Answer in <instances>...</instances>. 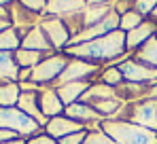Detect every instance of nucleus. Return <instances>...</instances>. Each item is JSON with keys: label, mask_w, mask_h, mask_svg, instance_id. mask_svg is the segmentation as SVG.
<instances>
[{"label": "nucleus", "mask_w": 157, "mask_h": 144, "mask_svg": "<svg viewBox=\"0 0 157 144\" xmlns=\"http://www.w3.org/2000/svg\"><path fill=\"white\" fill-rule=\"evenodd\" d=\"M125 51V34L121 30H115L102 38L68 47V53H72L78 59H115Z\"/></svg>", "instance_id": "obj_1"}, {"label": "nucleus", "mask_w": 157, "mask_h": 144, "mask_svg": "<svg viewBox=\"0 0 157 144\" xmlns=\"http://www.w3.org/2000/svg\"><path fill=\"white\" fill-rule=\"evenodd\" d=\"M102 131L110 136L117 144H157V134L151 129H144L136 123L123 121H104Z\"/></svg>", "instance_id": "obj_2"}, {"label": "nucleus", "mask_w": 157, "mask_h": 144, "mask_svg": "<svg viewBox=\"0 0 157 144\" xmlns=\"http://www.w3.org/2000/svg\"><path fill=\"white\" fill-rule=\"evenodd\" d=\"M38 123L28 117L26 112H21L19 108H0V129H9L15 131L17 136H30L38 131Z\"/></svg>", "instance_id": "obj_3"}, {"label": "nucleus", "mask_w": 157, "mask_h": 144, "mask_svg": "<svg viewBox=\"0 0 157 144\" xmlns=\"http://www.w3.org/2000/svg\"><path fill=\"white\" fill-rule=\"evenodd\" d=\"M68 62L64 55H55V57H47L43 59L38 66L32 68V76L30 81L32 83H47V81H53V78H59L62 72L66 70Z\"/></svg>", "instance_id": "obj_4"}, {"label": "nucleus", "mask_w": 157, "mask_h": 144, "mask_svg": "<svg viewBox=\"0 0 157 144\" xmlns=\"http://www.w3.org/2000/svg\"><path fill=\"white\" fill-rule=\"evenodd\" d=\"M119 21H121V19L117 17V13H110L104 21L91 25V28H87V30H83L81 34H77V36H70V47L83 45V43H89V40H96V38H102V36H106V34L115 32L117 25H119Z\"/></svg>", "instance_id": "obj_5"}, {"label": "nucleus", "mask_w": 157, "mask_h": 144, "mask_svg": "<svg viewBox=\"0 0 157 144\" xmlns=\"http://www.w3.org/2000/svg\"><path fill=\"white\" fill-rule=\"evenodd\" d=\"M132 121L144 129L157 131V102L155 100H147L140 102L132 108Z\"/></svg>", "instance_id": "obj_6"}, {"label": "nucleus", "mask_w": 157, "mask_h": 144, "mask_svg": "<svg viewBox=\"0 0 157 144\" xmlns=\"http://www.w3.org/2000/svg\"><path fill=\"white\" fill-rule=\"evenodd\" d=\"M45 127H47V134H49L51 138H59V140L66 138V136H70V134L85 131L78 121L68 119V117H53V119H49V123H47Z\"/></svg>", "instance_id": "obj_7"}, {"label": "nucleus", "mask_w": 157, "mask_h": 144, "mask_svg": "<svg viewBox=\"0 0 157 144\" xmlns=\"http://www.w3.org/2000/svg\"><path fill=\"white\" fill-rule=\"evenodd\" d=\"M96 66L89 64V62H83V59H75L66 66V70L62 72L59 76V83L66 85V83H75V81H81V78H87L91 74H96Z\"/></svg>", "instance_id": "obj_8"}, {"label": "nucleus", "mask_w": 157, "mask_h": 144, "mask_svg": "<svg viewBox=\"0 0 157 144\" xmlns=\"http://www.w3.org/2000/svg\"><path fill=\"white\" fill-rule=\"evenodd\" d=\"M121 74L130 81H157V70L153 66H144L140 62H123L119 66Z\"/></svg>", "instance_id": "obj_9"}, {"label": "nucleus", "mask_w": 157, "mask_h": 144, "mask_svg": "<svg viewBox=\"0 0 157 144\" xmlns=\"http://www.w3.org/2000/svg\"><path fill=\"white\" fill-rule=\"evenodd\" d=\"M40 28H43L45 36L49 38L51 47H62L70 40V34H68L66 25L62 24V19H45Z\"/></svg>", "instance_id": "obj_10"}, {"label": "nucleus", "mask_w": 157, "mask_h": 144, "mask_svg": "<svg viewBox=\"0 0 157 144\" xmlns=\"http://www.w3.org/2000/svg\"><path fill=\"white\" fill-rule=\"evenodd\" d=\"M17 106H19L21 112H26L28 117H32L38 125H47V123H49L47 117L40 112V102H38V97H36L34 91H26V93H21V96H19V102H17Z\"/></svg>", "instance_id": "obj_11"}, {"label": "nucleus", "mask_w": 157, "mask_h": 144, "mask_svg": "<svg viewBox=\"0 0 157 144\" xmlns=\"http://www.w3.org/2000/svg\"><path fill=\"white\" fill-rule=\"evenodd\" d=\"M21 49H28V51H47V49H51V43L45 36L43 28L34 25V28L28 30V34L21 38Z\"/></svg>", "instance_id": "obj_12"}, {"label": "nucleus", "mask_w": 157, "mask_h": 144, "mask_svg": "<svg viewBox=\"0 0 157 144\" xmlns=\"http://www.w3.org/2000/svg\"><path fill=\"white\" fill-rule=\"evenodd\" d=\"M38 102H40V112L45 115V117H59L62 115V110H64V106H62V100L57 96V91H43L40 97H38Z\"/></svg>", "instance_id": "obj_13"}, {"label": "nucleus", "mask_w": 157, "mask_h": 144, "mask_svg": "<svg viewBox=\"0 0 157 144\" xmlns=\"http://www.w3.org/2000/svg\"><path fill=\"white\" fill-rule=\"evenodd\" d=\"M87 0H47V13L51 15H62V13H77L85 11Z\"/></svg>", "instance_id": "obj_14"}, {"label": "nucleus", "mask_w": 157, "mask_h": 144, "mask_svg": "<svg viewBox=\"0 0 157 144\" xmlns=\"http://www.w3.org/2000/svg\"><path fill=\"white\" fill-rule=\"evenodd\" d=\"M91 85L89 83H85V81H75V83H66V85H59V89H57V96L62 100V104H72L75 100H77L81 93H85L87 89H89Z\"/></svg>", "instance_id": "obj_15"}, {"label": "nucleus", "mask_w": 157, "mask_h": 144, "mask_svg": "<svg viewBox=\"0 0 157 144\" xmlns=\"http://www.w3.org/2000/svg\"><path fill=\"white\" fill-rule=\"evenodd\" d=\"M0 78L4 81H19V66L11 51H0Z\"/></svg>", "instance_id": "obj_16"}, {"label": "nucleus", "mask_w": 157, "mask_h": 144, "mask_svg": "<svg viewBox=\"0 0 157 144\" xmlns=\"http://www.w3.org/2000/svg\"><path fill=\"white\" fill-rule=\"evenodd\" d=\"M153 32H155V24H140L136 30L128 32L125 47L134 49V47H138V45H142V43H149L151 36H153Z\"/></svg>", "instance_id": "obj_17"}, {"label": "nucleus", "mask_w": 157, "mask_h": 144, "mask_svg": "<svg viewBox=\"0 0 157 144\" xmlns=\"http://www.w3.org/2000/svg\"><path fill=\"white\" fill-rule=\"evenodd\" d=\"M110 13H113V11H110L106 4H87V9L83 11V24L85 25H96V24H100V21H104Z\"/></svg>", "instance_id": "obj_18"}, {"label": "nucleus", "mask_w": 157, "mask_h": 144, "mask_svg": "<svg viewBox=\"0 0 157 144\" xmlns=\"http://www.w3.org/2000/svg\"><path fill=\"white\" fill-rule=\"evenodd\" d=\"M66 115L68 119H83V121H100V112L87 104H70L66 108Z\"/></svg>", "instance_id": "obj_19"}, {"label": "nucleus", "mask_w": 157, "mask_h": 144, "mask_svg": "<svg viewBox=\"0 0 157 144\" xmlns=\"http://www.w3.org/2000/svg\"><path fill=\"white\" fill-rule=\"evenodd\" d=\"M21 96V89L17 83H6L0 85V108H13Z\"/></svg>", "instance_id": "obj_20"}, {"label": "nucleus", "mask_w": 157, "mask_h": 144, "mask_svg": "<svg viewBox=\"0 0 157 144\" xmlns=\"http://www.w3.org/2000/svg\"><path fill=\"white\" fill-rule=\"evenodd\" d=\"M19 45H21V38L17 28L11 25L4 32H0V51H19Z\"/></svg>", "instance_id": "obj_21"}, {"label": "nucleus", "mask_w": 157, "mask_h": 144, "mask_svg": "<svg viewBox=\"0 0 157 144\" xmlns=\"http://www.w3.org/2000/svg\"><path fill=\"white\" fill-rule=\"evenodd\" d=\"M40 51H28V49H19L15 51V62L17 66H24V68H34L40 64Z\"/></svg>", "instance_id": "obj_22"}, {"label": "nucleus", "mask_w": 157, "mask_h": 144, "mask_svg": "<svg viewBox=\"0 0 157 144\" xmlns=\"http://www.w3.org/2000/svg\"><path fill=\"white\" fill-rule=\"evenodd\" d=\"M115 96L113 93V89L110 87H100V85H91L89 89H87V93H85V102H102V100H110V97Z\"/></svg>", "instance_id": "obj_23"}, {"label": "nucleus", "mask_w": 157, "mask_h": 144, "mask_svg": "<svg viewBox=\"0 0 157 144\" xmlns=\"http://www.w3.org/2000/svg\"><path fill=\"white\" fill-rule=\"evenodd\" d=\"M138 59L140 62H147V64H151L155 68L157 66V38H151L149 43H144L142 51L138 53Z\"/></svg>", "instance_id": "obj_24"}, {"label": "nucleus", "mask_w": 157, "mask_h": 144, "mask_svg": "<svg viewBox=\"0 0 157 144\" xmlns=\"http://www.w3.org/2000/svg\"><path fill=\"white\" fill-rule=\"evenodd\" d=\"M140 24H142V21H140V13H136V11H128V13H123V15H121L119 28H121V32H123V30L132 32V30H136Z\"/></svg>", "instance_id": "obj_25"}, {"label": "nucleus", "mask_w": 157, "mask_h": 144, "mask_svg": "<svg viewBox=\"0 0 157 144\" xmlns=\"http://www.w3.org/2000/svg\"><path fill=\"white\" fill-rule=\"evenodd\" d=\"M119 100H115V97H110V100H102V102H96L94 104V108L100 112V115H113L117 108H119Z\"/></svg>", "instance_id": "obj_26"}, {"label": "nucleus", "mask_w": 157, "mask_h": 144, "mask_svg": "<svg viewBox=\"0 0 157 144\" xmlns=\"http://www.w3.org/2000/svg\"><path fill=\"white\" fill-rule=\"evenodd\" d=\"M83 144H117V142L110 136H106L104 131H91V134H87Z\"/></svg>", "instance_id": "obj_27"}, {"label": "nucleus", "mask_w": 157, "mask_h": 144, "mask_svg": "<svg viewBox=\"0 0 157 144\" xmlns=\"http://www.w3.org/2000/svg\"><path fill=\"white\" fill-rule=\"evenodd\" d=\"M19 4L30 13H40L47 9V0H19Z\"/></svg>", "instance_id": "obj_28"}, {"label": "nucleus", "mask_w": 157, "mask_h": 144, "mask_svg": "<svg viewBox=\"0 0 157 144\" xmlns=\"http://www.w3.org/2000/svg\"><path fill=\"white\" fill-rule=\"evenodd\" d=\"M121 70L119 68H108V70H104V74H102V81L104 83H108V85H117V83H121Z\"/></svg>", "instance_id": "obj_29"}, {"label": "nucleus", "mask_w": 157, "mask_h": 144, "mask_svg": "<svg viewBox=\"0 0 157 144\" xmlns=\"http://www.w3.org/2000/svg\"><path fill=\"white\" fill-rule=\"evenodd\" d=\"M136 13H153L157 6V0H136Z\"/></svg>", "instance_id": "obj_30"}, {"label": "nucleus", "mask_w": 157, "mask_h": 144, "mask_svg": "<svg viewBox=\"0 0 157 144\" xmlns=\"http://www.w3.org/2000/svg\"><path fill=\"white\" fill-rule=\"evenodd\" d=\"M85 138H87V134H85V131H78V134H70V136L62 138L59 144H83Z\"/></svg>", "instance_id": "obj_31"}, {"label": "nucleus", "mask_w": 157, "mask_h": 144, "mask_svg": "<svg viewBox=\"0 0 157 144\" xmlns=\"http://www.w3.org/2000/svg\"><path fill=\"white\" fill-rule=\"evenodd\" d=\"M28 144H59V142H55L51 136H45V134H40V136H34V138H30V140H28Z\"/></svg>", "instance_id": "obj_32"}, {"label": "nucleus", "mask_w": 157, "mask_h": 144, "mask_svg": "<svg viewBox=\"0 0 157 144\" xmlns=\"http://www.w3.org/2000/svg\"><path fill=\"white\" fill-rule=\"evenodd\" d=\"M17 138V134L15 131H9V129H0V144L9 142V140H15Z\"/></svg>", "instance_id": "obj_33"}, {"label": "nucleus", "mask_w": 157, "mask_h": 144, "mask_svg": "<svg viewBox=\"0 0 157 144\" xmlns=\"http://www.w3.org/2000/svg\"><path fill=\"white\" fill-rule=\"evenodd\" d=\"M0 21H9L11 24V11H9V6H0Z\"/></svg>", "instance_id": "obj_34"}, {"label": "nucleus", "mask_w": 157, "mask_h": 144, "mask_svg": "<svg viewBox=\"0 0 157 144\" xmlns=\"http://www.w3.org/2000/svg\"><path fill=\"white\" fill-rule=\"evenodd\" d=\"M4 144H28V142H24V140H19V138H15V140H9V142H4Z\"/></svg>", "instance_id": "obj_35"}, {"label": "nucleus", "mask_w": 157, "mask_h": 144, "mask_svg": "<svg viewBox=\"0 0 157 144\" xmlns=\"http://www.w3.org/2000/svg\"><path fill=\"white\" fill-rule=\"evenodd\" d=\"M6 28H11V24H9V21H0V32H4Z\"/></svg>", "instance_id": "obj_36"}, {"label": "nucleus", "mask_w": 157, "mask_h": 144, "mask_svg": "<svg viewBox=\"0 0 157 144\" xmlns=\"http://www.w3.org/2000/svg\"><path fill=\"white\" fill-rule=\"evenodd\" d=\"M149 96H151V97H157V85H155V87H151V89H149Z\"/></svg>", "instance_id": "obj_37"}, {"label": "nucleus", "mask_w": 157, "mask_h": 144, "mask_svg": "<svg viewBox=\"0 0 157 144\" xmlns=\"http://www.w3.org/2000/svg\"><path fill=\"white\" fill-rule=\"evenodd\" d=\"M11 2H13V0H0V6H9Z\"/></svg>", "instance_id": "obj_38"}, {"label": "nucleus", "mask_w": 157, "mask_h": 144, "mask_svg": "<svg viewBox=\"0 0 157 144\" xmlns=\"http://www.w3.org/2000/svg\"><path fill=\"white\" fill-rule=\"evenodd\" d=\"M104 0H87V4H102Z\"/></svg>", "instance_id": "obj_39"}, {"label": "nucleus", "mask_w": 157, "mask_h": 144, "mask_svg": "<svg viewBox=\"0 0 157 144\" xmlns=\"http://www.w3.org/2000/svg\"><path fill=\"white\" fill-rule=\"evenodd\" d=\"M153 17H157V6H155V11H153Z\"/></svg>", "instance_id": "obj_40"}]
</instances>
